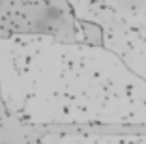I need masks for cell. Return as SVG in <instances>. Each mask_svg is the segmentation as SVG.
Instances as JSON below:
<instances>
[{"label": "cell", "instance_id": "7a4b0ae2", "mask_svg": "<svg viewBox=\"0 0 146 144\" xmlns=\"http://www.w3.org/2000/svg\"><path fill=\"white\" fill-rule=\"evenodd\" d=\"M77 19L98 23L105 49L146 81V0H69Z\"/></svg>", "mask_w": 146, "mask_h": 144}, {"label": "cell", "instance_id": "277c9868", "mask_svg": "<svg viewBox=\"0 0 146 144\" xmlns=\"http://www.w3.org/2000/svg\"><path fill=\"white\" fill-rule=\"evenodd\" d=\"M0 144H47V135H43L36 125H30L11 114L2 98V90H0Z\"/></svg>", "mask_w": 146, "mask_h": 144}, {"label": "cell", "instance_id": "6da1fadb", "mask_svg": "<svg viewBox=\"0 0 146 144\" xmlns=\"http://www.w3.org/2000/svg\"><path fill=\"white\" fill-rule=\"evenodd\" d=\"M0 90L30 125H146V81L105 47L0 39Z\"/></svg>", "mask_w": 146, "mask_h": 144}, {"label": "cell", "instance_id": "3957f363", "mask_svg": "<svg viewBox=\"0 0 146 144\" xmlns=\"http://www.w3.org/2000/svg\"><path fill=\"white\" fill-rule=\"evenodd\" d=\"M11 38L82 43L69 0H0V39Z\"/></svg>", "mask_w": 146, "mask_h": 144}, {"label": "cell", "instance_id": "5b68a950", "mask_svg": "<svg viewBox=\"0 0 146 144\" xmlns=\"http://www.w3.org/2000/svg\"><path fill=\"white\" fill-rule=\"evenodd\" d=\"M79 21V30L82 36V43L90 47H105V32L103 28L94 21H84V19H77Z\"/></svg>", "mask_w": 146, "mask_h": 144}]
</instances>
